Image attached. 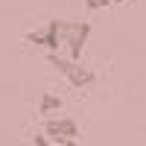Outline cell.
Instances as JSON below:
<instances>
[{
    "mask_svg": "<svg viewBox=\"0 0 146 146\" xmlns=\"http://www.w3.org/2000/svg\"><path fill=\"white\" fill-rule=\"evenodd\" d=\"M91 38V23H76V21H58V41L67 47V58L79 62L82 50Z\"/></svg>",
    "mask_w": 146,
    "mask_h": 146,
    "instance_id": "1",
    "label": "cell"
},
{
    "mask_svg": "<svg viewBox=\"0 0 146 146\" xmlns=\"http://www.w3.org/2000/svg\"><path fill=\"white\" fill-rule=\"evenodd\" d=\"M47 58H50V64L62 73L73 88H91V85H94V70H88L82 62H73V58H67L62 53H50Z\"/></svg>",
    "mask_w": 146,
    "mask_h": 146,
    "instance_id": "2",
    "label": "cell"
},
{
    "mask_svg": "<svg viewBox=\"0 0 146 146\" xmlns=\"http://www.w3.org/2000/svg\"><path fill=\"white\" fill-rule=\"evenodd\" d=\"M23 41L35 44V47H47V53H58V50H62V41H58V21H47L41 29L27 32Z\"/></svg>",
    "mask_w": 146,
    "mask_h": 146,
    "instance_id": "3",
    "label": "cell"
},
{
    "mask_svg": "<svg viewBox=\"0 0 146 146\" xmlns=\"http://www.w3.org/2000/svg\"><path fill=\"white\" fill-rule=\"evenodd\" d=\"M79 135V126L73 117H47L44 120V137H53V140H73Z\"/></svg>",
    "mask_w": 146,
    "mask_h": 146,
    "instance_id": "4",
    "label": "cell"
},
{
    "mask_svg": "<svg viewBox=\"0 0 146 146\" xmlns=\"http://www.w3.org/2000/svg\"><path fill=\"white\" fill-rule=\"evenodd\" d=\"M62 96H56V94H44L41 96V102H38V114L47 117V114H53V111H62Z\"/></svg>",
    "mask_w": 146,
    "mask_h": 146,
    "instance_id": "5",
    "label": "cell"
},
{
    "mask_svg": "<svg viewBox=\"0 0 146 146\" xmlns=\"http://www.w3.org/2000/svg\"><path fill=\"white\" fill-rule=\"evenodd\" d=\"M105 6H111V0H88V9H105Z\"/></svg>",
    "mask_w": 146,
    "mask_h": 146,
    "instance_id": "6",
    "label": "cell"
},
{
    "mask_svg": "<svg viewBox=\"0 0 146 146\" xmlns=\"http://www.w3.org/2000/svg\"><path fill=\"white\" fill-rule=\"evenodd\" d=\"M35 146H47V137H44V135H38V137H35Z\"/></svg>",
    "mask_w": 146,
    "mask_h": 146,
    "instance_id": "7",
    "label": "cell"
},
{
    "mask_svg": "<svg viewBox=\"0 0 146 146\" xmlns=\"http://www.w3.org/2000/svg\"><path fill=\"white\" fill-rule=\"evenodd\" d=\"M56 146H76L73 140H62V143H56Z\"/></svg>",
    "mask_w": 146,
    "mask_h": 146,
    "instance_id": "8",
    "label": "cell"
},
{
    "mask_svg": "<svg viewBox=\"0 0 146 146\" xmlns=\"http://www.w3.org/2000/svg\"><path fill=\"white\" fill-rule=\"evenodd\" d=\"M111 3H129V0H111Z\"/></svg>",
    "mask_w": 146,
    "mask_h": 146,
    "instance_id": "9",
    "label": "cell"
}]
</instances>
